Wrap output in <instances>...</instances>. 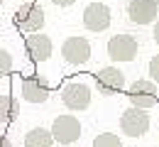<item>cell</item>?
Masks as SVG:
<instances>
[{
    "mask_svg": "<svg viewBox=\"0 0 159 147\" xmlns=\"http://www.w3.org/2000/svg\"><path fill=\"white\" fill-rule=\"evenodd\" d=\"M83 27L91 32H103L110 27V7L105 2H91L83 10Z\"/></svg>",
    "mask_w": 159,
    "mask_h": 147,
    "instance_id": "cell-10",
    "label": "cell"
},
{
    "mask_svg": "<svg viewBox=\"0 0 159 147\" xmlns=\"http://www.w3.org/2000/svg\"><path fill=\"white\" fill-rule=\"evenodd\" d=\"M12 71V54L7 49H0V79Z\"/></svg>",
    "mask_w": 159,
    "mask_h": 147,
    "instance_id": "cell-16",
    "label": "cell"
},
{
    "mask_svg": "<svg viewBox=\"0 0 159 147\" xmlns=\"http://www.w3.org/2000/svg\"><path fill=\"white\" fill-rule=\"evenodd\" d=\"M147 74L152 76V81L159 84V54H154L152 59H149V66H147Z\"/></svg>",
    "mask_w": 159,
    "mask_h": 147,
    "instance_id": "cell-17",
    "label": "cell"
},
{
    "mask_svg": "<svg viewBox=\"0 0 159 147\" xmlns=\"http://www.w3.org/2000/svg\"><path fill=\"white\" fill-rule=\"evenodd\" d=\"M152 37H154V42L159 44V20L154 22V30H152Z\"/></svg>",
    "mask_w": 159,
    "mask_h": 147,
    "instance_id": "cell-19",
    "label": "cell"
},
{
    "mask_svg": "<svg viewBox=\"0 0 159 147\" xmlns=\"http://www.w3.org/2000/svg\"><path fill=\"white\" fill-rule=\"evenodd\" d=\"M17 115V103L12 96H0V125H7L12 118Z\"/></svg>",
    "mask_w": 159,
    "mask_h": 147,
    "instance_id": "cell-14",
    "label": "cell"
},
{
    "mask_svg": "<svg viewBox=\"0 0 159 147\" xmlns=\"http://www.w3.org/2000/svg\"><path fill=\"white\" fill-rule=\"evenodd\" d=\"M61 101L69 110H86L91 105V88L81 81H71L61 88Z\"/></svg>",
    "mask_w": 159,
    "mask_h": 147,
    "instance_id": "cell-7",
    "label": "cell"
},
{
    "mask_svg": "<svg viewBox=\"0 0 159 147\" xmlns=\"http://www.w3.org/2000/svg\"><path fill=\"white\" fill-rule=\"evenodd\" d=\"M61 57L71 66H81L91 59V42L86 37H69L61 44Z\"/></svg>",
    "mask_w": 159,
    "mask_h": 147,
    "instance_id": "cell-6",
    "label": "cell"
},
{
    "mask_svg": "<svg viewBox=\"0 0 159 147\" xmlns=\"http://www.w3.org/2000/svg\"><path fill=\"white\" fill-rule=\"evenodd\" d=\"M149 130V115L144 108H125L120 115V132L127 137H142Z\"/></svg>",
    "mask_w": 159,
    "mask_h": 147,
    "instance_id": "cell-1",
    "label": "cell"
},
{
    "mask_svg": "<svg viewBox=\"0 0 159 147\" xmlns=\"http://www.w3.org/2000/svg\"><path fill=\"white\" fill-rule=\"evenodd\" d=\"M157 147H159V142H157Z\"/></svg>",
    "mask_w": 159,
    "mask_h": 147,
    "instance_id": "cell-22",
    "label": "cell"
},
{
    "mask_svg": "<svg viewBox=\"0 0 159 147\" xmlns=\"http://www.w3.org/2000/svg\"><path fill=\"white\" fill-rule=\"evenodd\" d=\"M54 5H59V7H69V5H74L76 0H52Z\"/></svg>",
    "mask_w": 159,
    "mask_h": 147,
    "instance_id": "cell-18",
    "label": "cell"
},
{
    "mask_svg": "<svg viewBox=\"0 0 159 147\" xmlns=\"http://www.w3.org/2000/svg\"><path fill=\"white\" fill-rule=\"evenodd\" d=\"M54 135L47 127H32L25 135V147H54Z\"/></svg>",
    "mask_w": 159,
    "mask_h": 147,
    "instance_id": "cell-13",
    "label": "cell"
},
{
    "mask_svg": "<svg viewBox=\"0 0 159 147\" xmlns=\"http://www.w3.org/2000/svg\"><path fill=\"white\" fill-rule=\"evenodd\" d=\"M0 147H12V142H10V137H5V135H0Z\"/></svg>",
    "mask_w": 159,
    "mask_h": 147,
    "instance_id": "cell-20",
    "label": "cell"
},
{
    "mask_svg": "<svg viewBox=\"0 0 159 147\" xmlns=\"http://www.w3.org/2000/svg\"><path fill=\"white\" fill-rule=\"evenodd\" d=\"M127 98L135 108H144L149 110L152 105L159 103V96H157V84L154 81H135V84L127 88Z\"/></svg>",
    "mask_w": 159,
    "mask_h": 147,
    "instance_id": "cell-5",
    "label": "cell"
},
{
    "mask_svg": "<svg viewBox=\"0 0 159 147\" xmlns=\"http://www.w3.org/2000/svg\"><path fill=\"white\" fill-rule=\"evenodd\" d=\"M137 52H139L137 39L127 32H120L115 37H110V42H108V57L113 62H132L137 57Z\"/></svg>",
    "mask_w": 159,
    "mask_h": 147,
    "instance_id": "cell-3",
    "label": "cell"
},
{
    "mask_svg": "<svg viewBox=\"0 0 159 147\" xmlns=\"http://www.w3.org/2000/svg\"><path fill=\"white\" fill-rule=\"evenodd\" d=\"M159 0H130L127 2V17L135 25H149L157 22Z\"/></svg>",
    "mask_w": 159,
    "mask_h": 147,
    "instance_id": "cell-11",
    "label": "cell"
},
{
    "mask_svg": "<svg viewBox=\"0 0 159 147\" xmlns=\"http://www.w3.org/2000/svg\"><path fill=\"white\" fill-rule=\"evenodd\" d=\"M20 91H22V98L27 103H44L52 93L49 84L37 76V74H30V76H22V84H20Z\"/></svg>",
    "mask_w": 159,
    "mask_h": 147,
    "instance_id": "cell-8",
    "label": "cell"
},
{
    "mask_svg": "<svg viewBox=\"0 0 159 147\" xmlns=\"http://www.w3.org/2000/svg\"><path fill=\"white\" fill-rule=\"evenodd\" d=\"M15 25L20 32H39L44 27V10L37 2H25L15 12Z\"/></svg>",
    "mask_w": 159,
    "mask_h": 147,
    "instance_id": "cell-4",
    "label": "cell"
},
{
    "mask_svg": "<svg viewBox=\"0 0 159 147\" xmlns=\"http://www.w3.org/2000/svg\"><path fill=\"white\" fill-rule=\"evenodd\" d=\"M91 147H122V140L115 132H100V135L93 137V145Z\"/></svg>",
    "mask_w": 159,
    "mask_h": 147,
    "instance_id": "cell-15",
    "label": "cell"
},
{
    "mask_svg": "<svg viewBox=\"0 0 159 147\" xmlns=\"http://www.w3.org/2000/svg\"><path fill=\"white\" fill-rule=\"evenodd\" d=\"M96 86L103 96H115L125 86V74L115 66H103L100 71H96Z\"/></svg>",
    "mask_w": 159,
    "mask_h": 147,
    "instance_id": "cell-9",
    "label": "cell"
},
{
    "mask_svg": "<svg viewBox=\"0 0 159 147\" xmlns=\"http://www.w3.org/2000/svg\"><path fill=\"white\" fill-rule=\"evenodd\" d=\"M25 49H27V57L32 62H47L54 52V44L49 34H39V32H32L25 37Z\"/></svg>",
    "mask_w": 159,
    "mask_h": 147,
    "instance_id": "cell-12",
    "label": "cell"
},
{
    "mask_svg": "<svg viewBox=\"0 0 159 147\" xmlns=\"http://www.w3.org/2000/svg\"><path fill=\"white\" fill-rule=\"evenodd\" d=\"M2 2H5V0H0V5H2Z\"/></svg>",
    "mask_w": 159,
    "mask_h": 147,
    "instance_id": "cell-21",
    "label": "cell"
},
{
    "mask_svg": "<svg viewBox=\"0 0 159 147\" xmlns=\"http://www.w3.org/2000/svg\"><path fill=\"white\" fill-rule=\"evenodd\" d=\"M52 135H54V140L61 142V145H74L76 140L81 137V132H83V127H81V120L76 115H69V113H64L59 118H54V123H52Z\"/></svg>",
    "mask_w": 159,
    "mask_h": 147,
    "instance_id": "cell-2",
    "label": "cell"
}]
</instances>
